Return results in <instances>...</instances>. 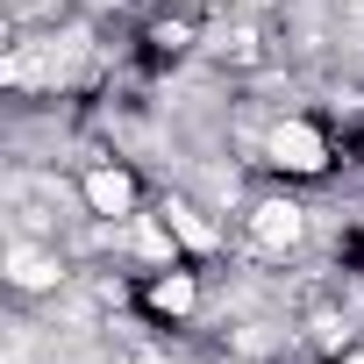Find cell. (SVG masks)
I'll return each instance as SVG.
<instances>
[{
  "label": "cell",
  "instance_id": "1",
  "mask_svg": "<svg viewBox=\"0 0 364 364\" xmlns=\"http://www.w3.org/2000/svg\"><path fill=\"white\" fill-rule=\"evenodd\" d=\"M272 157H279L286 171H321V136L300 129V122H286V129L272 136Z\"/></svg>",
  "mask_w": 364,
  "mask_h": 364
},
{
  "label": "cell",
  "instance_id": "5",
  "mask_svg": "<svg viewBox=\"0 0 364 364\" xmlns=\"http://www.w3.org/2000/svg\"><path fill=\"white\" fill-rule=\"evenodd\" d=\"M171 229H178V236H186L193 250H208V243H215V229H208L200 215H186V208H171Z\"/></svg>",
  "mask_w": 364,
  "mask_h": 364
},
{
  "label": "cell",
  "instance_id": "7",
  "mask_svg": "<svg viewBox=\"0 0 364 364\" xmlns=\"http://www.w3.org/2000/svg\"><path fill=\"white\" fill-rule=\"evenodd\" d=\"M350 364H364V357H350Z\"/></svg>",
  "mask_w": 364,
  "mask_h": 364
},
{
  "label": "cell",
  "instance_id": "6",
  "mask_svg": "<svg viewBox=\"0 0 364 364\" xmlns=\"http://www.w3.org/2000/svg\"><path fill=\"white\" fill-rule=\"evenodd\" d=\"M157 307H164V314H186V307H193V286H186V279H164V286H157Z\"/></svg>",
  "mask_w": 364,
  "mask_h": 364
},
{
  "label": "cell",
  "instance_id": "3",
  "mask_svg": "<svg viewBox=\"0 0 364 364\" xmlns=\"http://www.w3.org/2000/svg\"><path fill=\"white\" fill-rule=\"evenodd\" d=\"M86 200H93L100 215H129V178H122V171H93V178H86Z\"/></svg>",
  "mask_w": 364,
  "mask_h": 364
},
{
  "label": "cell",
  "instance_id": "4",
  "mask_svg": "<svg viewBox=\"0 0 364 364\" xmlns=\"http://www.w3.org/2000/svg\"><path fill=\"white\" fill-rule=\"evenodd\" d=\"M8 272H15V286H50V279H58V264H50V257H29V250H15Z\"/></svg>",
  "mask_w": 364,
  "mask_h": 364
},
{
  "label": "cell",
  "instance_id": "2",
  "mask_svg": "<svg viewBox=\"0 0 364 364\" xmlns=\"http://www.w3.org/2000/svg\"><path fill=\"white\" fill-rule=\"evenodd\" d=\"M257 243H272V250H286V243H300V208H286V200H272V208H257Z\"/></svg>",
  "mask_w": 364,
  "mask_h": 364
}]
</instances>
